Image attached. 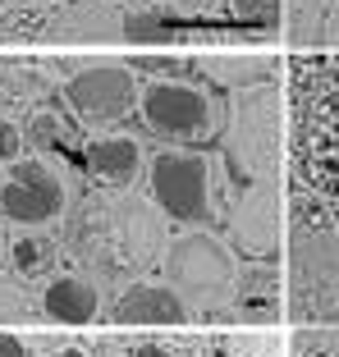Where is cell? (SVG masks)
Segmentation results:
<instances>
[{
  "instance_id": "cell-1",
  "label": "cell",
  "mask_w": 339,
  "mask_h": 357,
  "mask_svg": "<svg viewBox=\"0 0 339 357\" xmlns=\"http://www.w3.org/2000/svg\"><path fill=\"white\" fill-rule=\"evenodd\" d=\"M239 266L216 234L188 229L165 248V284L183 298L188 312H216L234 298Z\"/></svg>"
},
{
  "instance_id": "cell-2",
  "label": "cell",
  "mask_w": 339,
  "mask_h": 357,
  "mask_svg": "<svg viewBox=\"0 0 339 357\" xmlns=\"http://www.w3.org/2000/svg\"><path fill=\"white\" fill-rule=\"evenodd\" d=\"M147 188L151 202L160 206V215L174 225H211V165L193 151H160L147 165Z\"/></svg>"
},
{
  "instance_id": "cell-3",
  "label": "cell",
  "mask_w": 339,
  "mask_h": 357,
  "mask_svg": "<svg viewBox=\"0 0 339 357\" xmlns=\"http://www.w3.org/2000/svg\"><path fill=\"white\" fill-rule=\"evenodd\" d=\"M69 206L60 169H51L42 156H19L5 165L0 178V220L19 225V229H46L55 225Z\"/></svg>"
},
{
  "instance_id": "cell-4",
  "label": "cell",
  "mask_w": 339,
  "mask_h": 357,
  "mask_svg": "<svg viewBox=\"0 0 339 357\" xmlns=\"http://www.w3.org/2000/svg\"><path fill=\"white\" fill-rule=\"evenodd\" d=\"M64 101L83 124L92 128H115L138 110V78L124 60H87L78 74L64 83Z\"/></svg>"
},
{
  "instance_id": "cell-5",
  "label": "cell",
  "mask_w": 339,
  "mask_h": 357,
  "mask_svg": "<svg viewBox=\"0 0 339 357\" xmlns=\"http://www.w3.org/2000/svg\"><path fill=\"white\" fill-rule=\"evenodd\" d=\"M142 119L165 142H197V137L211 133L216 110H211V96L197 92L193 83L156 78V83L142 87Z\"/></svg>"
},
{
  "instance_id": "cell-6",
  "label": "cell",
  "mask_w": 339,
  "mask_h": 357,
  "mask_svg": "<svg viewBox=\"0 0 339 357\" xmlns=\"http://www.w3.org/2000/svg\"><path fill=\"white\" fill-rule=\"evenodd\" d=\"M188 307H183V298L170 289V284H151V280H133L124 289V294L115 298V307H110V321L124 330H138V326H188Z\"/></svg>"
},
{
  "instance_id": "cell-7",
  "label": "cell",
  "mask_w": 339,
  "mask_h": 357,
  "mask_svg": "<svg viewBox=\"0 0 339 357\" xmlns=\"http://www.w3.org/2000/svg\"><path fill=\"white\" fill-rule=\"evenodd\" d=\"M83 165H87L96 188H128L142 174V147L124 133H101L87 142Z\"/></svg>"
},
{
  "instance_id": "cell-8",
  "label": "cell",
  "mask_w": 339,
  "mask_h": 357,
  "mask_svg": "<svg viewBox=\"0 0 339 357\" xmlns=\"http://www.w3.org/2000/svg\"><path fill=\"white\" fill-rule=\"evenodd\" d=\"M42 312L55 326H92L96 312H101V294L83 275H55L42 289Z\"/></svg>"
},
{
  "instance_id": "cell-9",
  "label": "cell",
  "mask_w": 339,
  "mask_h": 357,
  "mask_svg": "<svg viewBox=\"0 0 339 357\" xmlns=\"http://www.w3.org/2000/svg\"><path fill=\"white\" fill-rule=\"evenodd\" d=\"M276 234H280V215H276V197L271 192H248L234 211V238L248 248V257H271L276 252Z\"/></svg>"
},
{
  "instance_id": "cell-10",
  "label": "cell",
  "mask_w": 339,
  "mask_h": 357,
  "mask_svg": "<svg viewBox=\"0 0 339 357\" xmlns=\"http://www.w3.org/2000/svg\"><path fill=\"white\" fill-rule=\"evenodd\" d=\"M10 257H14V271L19 275H46V271H55V261H60V257H55V243L46 238L42 229H23L19 238L10 243Z\"/></svg>"
},
{
  "instance_id": "cell-11",
  "label": "cell",
  "mask_w": 339,
  "mask_h": 357,
  "mask_svg": "<svg viewBox=\"0 0 339 357\" xmlns=\"http://www.w3.org/2000/svg\"><path fill=\"white\" fill-rule=\"evenodd\" d=\"M197 64L229 87H253L262 78H271V60H248V55H220V60H197Z\"/></svg>"
},
{
  "instance_id": "cell-12",
  "label": "cell",
  "mask_w": 339,
  "mask_h": 357,
  "mask_svg": "<svg viewBox=\"0 0 339 357\" xmlns=\"http://www.w3.org/2000/svg\"><path fill=\"white\" fill-rule=\"evenodd\" d=\"M119 37L133 46H151V42H165L170 37V23L165 14H151V10H128L119 19Z\"/></svg>"
},
{
  "instance_id": "cell-13",
  "label": "cell",
  "mask_w": 339,
  "mask_h": 357,
  "mask_svg": "<svg viewBox=\"0 0 339 357\" xmlns=\"http://www.w3.org/2000/svg\"><path fill=\"white\" fill-rule=\"evenodd\" d=\"M234 14L253 28H276L280 23V10H285V0H229Z\"/></svg>"
},
{
  "instance_id": "cell-14",
  "label": "cell",
  "mask_w": 339,
  "mask_h": 357,
  "mask_svg": "<svg viewBox=\"0 0 339 357\" xmlns=\"http://www.w3.org/2000/svg\"><path fill=\"white\" fill-rule=\"evenodd\" d=\"M128 69H142V74H156V78H179L183 64L174 55H138V60H128Z\"/></svg>"
},
{
  "instance_id": "cell-15",
  "label": "cell",
  "mask_w": 339,
  "mask_h": 357,
  "mask_svg": "<svg viewBox=\"0 0 339 357\" xmlns=\"http://www.w3.org/2000/svg\"><path fill=\"white\" fill-rule=\"evenodd\" d=\"M23 128L14 124V119H0V165H10V160H19L23 156Z\"/></svg>"
},
{
  "instance_id": "cell-16",
  "label": "cell",
  "mask_w": 339,
  "mask_h": 357,
  "mask_svg": "<svg viewBox=\"0 0 339 357\" xmlns=\"http://www.w3.org/2000/svg\"><path fill=\"white\" fill-rule=\"evenodd\" d=\"M0 357H28V344L19 335H0Z\"/></svg>"
},
{
  "instance_id": "cell-17",
  "label": "cell",
  "mask_w": 339,
  "mask_h": 357,
  "mask_svg": "<svg viewBox=\"0 0 339 357\" xmlns=\"http://www.w3.org/2000/svg\"><path fill=\"white\" fill-rule=\"evenodd\" d=\"M133 357H174V353L160 348V344H142V348H133Z\"/></svg>"
},
{
  "instance_id": "cell-18",
  "label": "cell",
  "mask_w": 339,
  "mask_h": 357,
  "mask_svg": "<svg viewBox=\"0 0 339 357\" xmlns=\"http://www.w3.org/2000/svg\"><path fill=\"white\" fill-rule=\"evenodd\" d=\"M179 10H206V5H216V0H174Z\"/></svg>"
},
{
  "instance_id": "cell-19",
  "label": "cell",
  "mask_w": 339,
  "mask_h": 357,
  "mask_svg": "<svg viewBox=\"0 0 339 357\" xmlns=\"http://www.w3.org/2000/svg\"><path fill=\"white\" fill-rule=\"evenodd\" d=\"M51 357H87L83 348H60V353H51Z\"/></svg>"
},
{
  "instance_id": "cell-20",
  "label": "cell",
  "mask_w": 339,
  "mask_h": 357,
  "mask_svg": "<svg viewBox=\"0 0 339 357\" xmlns=\"http://www.w3.org/2000/svg\"><path fill=\"white\" fill-rule=\"evenodd\" d=\"M23 5H64V0H23Z\"/></svg>"
},
{
  "instance_id": "cell-21",
  "label": "cell",
  "mask_w": 339,
  "mask_h": 357,
  "mask_svg": "<svg viewBox=\"0 0 339 357\" xmlns=\"http://www.w3.org/2000/svg\"><path fill=\"white\" fill-rule=\"evenodd\" d=\"M28 357H51V353H28Z\"/></svg>"
},
{
  "instance_id": "cell-22",
  "label": "cell",
  "mask_w": 339,
  "mask_h": 357,
  "mask_svg": "<svg viewBox=\"0 0 339 357\" xmlns=\"http://www.w3.org/2000/svg\"><path fill=\"white\" fill-rule=\"evenodd\" d=\"M0 10H10V0H0Z\"/></svg>"
},
{
  "instance_id": "cell-23",
  "label": "cell",
  "mask_w": 339,
  "mask_h": 357,
  "mask_svg": "<svg viewBox=\"0 0 339 357\" xmlns=\"http://www.w3.org/2000/svg\"><path fill=\"white\" fill-rule=\"evenodd\" d=\"M101 5H106V0H101Z\"/></svg>"
}]
</instances>
